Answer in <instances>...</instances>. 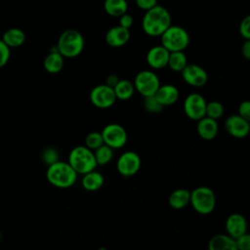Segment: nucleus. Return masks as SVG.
Segmentation results:
<instances>
[{"instance_id": "nucleus-27", "label": "nucleus", "mask_w": 250, "mask_h": 250, "mask_svg": "<svg viewBox=\"0 0 250 250\" xmlns=\"http://www.w3.org/2000/svg\"><path fill=\"white\" fill-rule=\"evenodd\" d=\"M97 165H106L113 158V148L105 144H103L99 147L93 150Z\"/></svg>"}, {"instance_id": "nucleus-14", "label": "nucleus", "mask_w": 250, "mask_h": 250, "mask_svg": "<svg viewBox=\"0 0 250 250\" xmlns=\"http://www.w3.org/2000/svg\"><path fill=\"white\" fill-rule=\"evenodd\" d=\"M170 52L162 45L151 47L146 53V62L153 69H161L167 66Z\"/></svg>"}, {"instance_id": "nucleus-33", "label": "nucleus", "mask_w": 250, "mask_h": 250, "mask_svg": "<svg viewBox=\"0 0 250 250\" xmlns=\"http://www.w3.org/2000/svg\"><path fill=\"white\" fill-rule=\"evenodd\" d=\"M236 250H249L250 249V235L245 232L235 239Z\"/></svg>"}, {"instance_id": "nucleus-24", "label": "nucleus", "mask_w": 250, "mask_h": 250, "mask_svg": "<svg viewBox=\"0 0 250 250\" xmlns=\"http://www.w3.org/2000/svg\"><path fill=\"white\" fill-rule=\"evenodd\" d=\"M116 100L127 101L131 99L135 93L134 84L128 79H119L113 87Z\"/></svg>"}, {"instance_id": "nucleus-23", "label": "nucleus", "mask_w": 250, "mask_h": 250, "mask_svg": "<svg viewBox=\"0 0 250 250\" xmlns=\"http://www.w3.org/2000/svg\"><path fill=\"white\" fill-rule=\"evenodd\" d=\"M190 191L187 188H178L171 192L168 198V203L173 209H183L189 204Z\"/></svg>"}, {"instance_id": "nucleus-36", "label": "nucleus", "mask_w": 250, "mask_h": 250, "mask_svg": "<svg viewBox=\"0 0 250 250\" xmlns=\"http://www.w3.org/2000/svg\"><path fill=\"white\" fill-rule=\"evenodd\" d=\"M118 18H119V25H121V26H123V27H125V28L130 29L131 26H132L133 23H134V19H133V17H132L130 14H128V13H125V14L121 15V16L118 17Z\"/></svg>"}, {"instance_id": "nucleus-29", "label": "nucleus", "mask_w": 250, "mask_h": 250, "mask_svg": "<svg viewBox=\"0 0 250 250\" xmlns=\"http://www.w3.org/2000/svg\"><path fill=\"white\" fill-rule=\"evenodd\" d=\"M103 144H104V140H103V136H102L101 132L93 131V132H90L85 137V145L84 146H86L88 148H90L92 150L96 149Z\"/></svg>"}, {"instance_id": "nucleus-20", "label": "nucleus", "mask_w": 250, "mask_h": 250, "mask_svg": "<svg viewBox=\"0 0 250 250\" xmlns=\"http://www.w3.org/2000/svg\"><path fill=\"white\" fill-rule=\"evenodd\" d=\"M209 250H236L235 240L230 235L216 234L208 242Z\"/></svg>"}, {"instance_id": "nucleus-21", "label": "nucleus", "mask_w": 250, "mask_h": 250, "mask_svg": "<svg viewBox=\"0 0 250 250\" xmlns=\"http://www.w3.org/2000/svg\"><path fill=\"white\" fill-rule=\"evenodd\" d=\"M10 49L11 48H18L21 46L25 41V34L24 32L18 27H11L7 29L1 39Z\"/></svg>"}, {"instance_id": "nucleus-34", "label": "nucleus", "mask_w": 250, "mask_h": 250, "mask_svg": "<svg viewBox=\"0 0 250 250\" xmlns=\"http://www.w3.org/2000/svg\"><path fill=\"white\" fill-rule=\"evenodd\" d=\"M10 48L0 39V68L7 64V62L10 60Z\"/></svg>"}, {"instance_id": "nucleus-2", "label": "nucleus", "mask_w": 250, "mask_h": 250, "mask_svg": "<svg viewBox=\"0 0 250 250\" xmlns=\"http://www.w3.org/2000/svg\"><path fill=\"white\" fill-rule=\"evenodd\" d=\"M77 173L65 161H56L48 165L46 178L48 182L58 188H68L72 187L77 180Z\"/></svg>"}, {"instance_id": "nucleus-30", "label": "nucleus", "mask_w": 250, "mask_h": 250, "mask_svg": "<svg viewBox=\"0 0 250 250\" xmlns=\"http://www.w3.org/2000/svg\"><path fill=\"white\" fill-rule=\"evenodd\" d=\"M144 107L146 111H148L150 113H158V112L162 111L164 106H162L159 104V102L155 99V97L153 95V96L144 98Z\"/></svg>"}, {"instance_id": "nucleus-26", "label": "nucleus", "mask_w": 250, "mask_h": 250, "mask_svg": "<svg viewBox=\"0 0 250 250\" xmlns=\"http://www.w3.org/2000/svg\"><path fill=\"white\" fill-rule=\"evenodd\" d=\"M188 64V59L184 51L170 52L167 66H169L175 72H181Z\"/></svg>"}, {"instance_id": "nucleus-6", "label": "nucleus", "mask_w": 250, "mask_h": 250, "mask_svg": "<svg viewBox=\"0 0 250 250\" xmlns=\"http://www.w3.org/2000/svg\"><path fill=\"white\" fill-rule=\"evenodd\" d=\"M161 45L169 52L184 51L189 44L188 32L180 25L171 24L161 35Z\"/></svg>"}, {"instance_id": "nucleus-3", "label": "nucleus", "mask_w": 250, "mask_h": 250, "mask_svg": "<svg viewBox=\"0 0 250 250\" xmlns=\"http://www.w3.org/2000/svg\"><path fill=\"white\" fill-rule=\"evenodd\" d=\"M85 41L80 31L69 28L62 31L58 39L57 48L63 58L78 57L84 49Z\"/></svg>"}, {"instance_id": "nucleus-32", "label": "nucleus", "mask_w": 250, "mask_h": 250, "mask_svg": "<svg viewBox=\"0 0 250 250\" xmlns=\"http://www.w3.org/2000/svg\"><path fill=\"white\" fill-rule=\"evenodd\" d=\"M239 34L245 39H250V16H246L239 23Z\"/></svg>"}, {"instance_id": "nucleus-1", "label": "nucleus", "mask_w": 250, "mask_h": 250, "mask_svg": "<svg viewBox=\"0 0 250 250\" xmlns=\"http://www.w3.org/2000/svg\"><path fill=\"white\" fill-rule=\"evenodd\" d=\"M171 24V14L166 8L158 4L146 11L142 20L144 32L151 37L160 36Z\"/></svg>"}, {"instance_id": "nucleus-28", "label": "nucleus", "mask_w": 250, "mask_h": 250, "mask_svg": "<svg viewBox=\"0 0 250 250\" xmlns=\"http://www.w3.org/2000/svg\"><path fill=\"white\" fill-rule=\"evenodd\" d=\"M224 105L218 101H212L206 103V109H205V116H208L212 119H219L224 114Z\"/></svg>"}, {"instance_id": "nucleus-9", "label": "nucleus", "mask_w": 250, "mask_h": 250, "mask_svg": "<svg viewBox=\"0 0 250 250\" xmlns=\"http://www.w3.org/2000/svg\"><path fill=\"white\" fill-rule=\"evenodd\" d=\"M90 102L99 108L111 107L116 102L113 88L106 84L95 86L90 92Z\"/></svg>"}, {"instance_id": "nucleus-17", "label": "nucleus", "mask_w": 250, "mask_h": 250, "mask_svg": "<svg viewBox=\"0 0 250 250\" xmlns=\"http://www.w3.org/2000/svg\"><path fill=\"white\" fill-rule=\"evenodd\" d=\"M155 99L162 106H169L174 104L180 97L179 89L172 84H164L158 87L154 94Z\"/></svg>"}, {"instance_id": "nucleus-19", "label": "nucleus", "mask_w": 250, "mask_h": 250, "mask_svg": "<svg viewBox=\"0 0 250 250\" xmlns=\"http://www.w3.org/2000/svg\"><path fill=\"white\" fill-rule=\"evenodd\" d=\"M104 176L96 170H92L86 174H83V178L81 180L82 188L88 191L99 190L104 186Z\"/></svg>"}, {"instance_id": "nucleus-40", "label": "nucleus", "mask_w": 250, "mask_h": 250, "mask_svg": "<svg viewBox=\"0 0 250 250\" xmlns=\"http://www.w3.org/2000/svg\"><path fill=\"white\" fill-rule=\"evenodd\" d=\"M0 239H1V232H0Z\"/></svg>"}, {"instance_id": "nucleus-12", "label": "nucleus", "mask_w": 250, "mask_h": 250, "mask_svg": "<svg viewBox=\"0 0 250 250\" xmlns=\"http://www.w3.org/2000/svg\"><path fill=\"white\" fill-rule=\"evenodd\" d=\"M181 74L184 81L191 87H202L208 81V74L206 70L195 63L188 62V64L181 71Z\"/></svg>"}, {"instance_id": "nucleus-22", "label": "nucleus", "mask_w": 250, "mask_h": 250, "mask_svg": "<svg viewBox=\"0 0 250 250\" xmlns=\"http://www.w3.org/2000/svg\"><path fill=\"white\" fill-rule=\"evenodd\" d=\"M64 58L56 51H50V53L45 57L43 65L47 72L55 74L60 72L64 64Z\"/></svg>"}, {"instance_id": "nucleus-38", "label": "nucleus", "mask_w": 250, "mask_h": 250, "mask_svg": "<svg viewBox=\"0 0 250 250\" xmlns=\"http://www.w3.org/2000/svg\"><path fill=\"white\" fill-rule=\"evenodd\" d=\"M241 54L245 60H250V39H245L241 46Z\"/></svg>"}, {"instance_id": "nucleus-4", "label": "nucleus", "mask_w": 250, "mask_h": 250, "mask_svg": "<svg viewBox=\"0 0 250 250\" xmlns=\"http://www.w3.org/2000/svg\"><path fill=\"white\" fill-rule=\"evenodd\" d=\"M67 162L74 171L80 175L95 170L98 166L93 150L86 146H77L73 147L69 152Z\"/></svg>"}, {"instance_id": "nucleus-18", "label": "nucleus", "mask_w": 250, "mask_h": 250, "mask_svg": "<svg viewBox=\"0 0 250 250\" xmlns=\"http://www.w3.org/2000/svg\"><path fill=\"white\" fill-rule=\"evenodd\" d=\"M196 130L199 137L206 141H211L218 135L219 126L217 120L212 119L208 116H203L197 120Z\"/></svg>"}, {"instance_id": "nucleus-8", "label": "nucleus", "mask_w": 250, "mask_h": 250, "mask_svg": "<svg viewBox=\"0 0 250 250\" xmlns=\"http://www.w3.org/2000/svg\"><path fill=\"white\" fill-rule=\"evenodd\" d=\"M104 144L113 149L123 147L127 143V132L125 128L117 123H109L102 130Z\"/></svg>"}, {"instance_id": "nucleus-31", "label": "nucleus", "mask_w": 250, "mask_h": 250, "mask_svg": "<svg viewBox=\"0 0 250 250\" xmlns=\"http://www.w3.org/2000/svg\"><path fill=\"white\" fill-rule=\"evenodd\" d=\"M42 160L47 165H50L59 160V153L55 147H46L42 152Z\"/></svg>"}, {"instance_id": "nucleus-10", "label": "nucleus", "mask_w": 250, "mask_h": 250, "mask_svg": "<svg viewBox=\"0 0 250 250\" xmlns=\"http://www.w3.org/2000/svg\"><path fill=\"white\" fill-rule=\"evenodd\" d=\"M206 100L198 93H190L184 101L183 108L185 114L191 120L197 121L205 116Z\"/></svg>"}, {"instance_id": "nucleus-13", "label": "nucleus", "mask_w": 250, "mask_h": 250, "mask_svg": "<svg viewBox=\"0 0 250 250\" xmlns=\"http://www.w3.org/2000/svg\"><path fill=\"white\" fill-rule=\"evenodd\" d=\"M225 128L227 132L237 139L245 138L250 131V120H247L239 114H232L228 116L225 121Z\"/></svg>"}, {"instance_id": "nucleus-16", "label": "nucleus", "mask_w": 250, "mask_h": 250, "mask_svg": "<svg viewBox=\"0 0 250 250\" xmlns=\"http://www.w3.org/2000/svg\"><path fill=\"white\" fill-rule=\"evenodd\" d=\"M226 230L232 238H236L247 232V222L243 215L239 213L230 214L226 220Z\"/></svg>"}, {"instance_id": "nucleus-39", "label": "nucleus", "mask_w": 250, "mask_h": 250, "mask_svg": "<svg viewBox=\"0 0 250 250\" xmlns=\"http://www.w3.org/2000/svg\"><path fill=\"white\" fill-rule=\"evenodd\" d=\"M119 81V77L117 74H114V73H111L109 74L107 77H106V81H105V84L110 86V87H114L115 84Z\"/></svg>"}, {"instance_id": "nucleus-37", "label": "nucleus", "mask_w": 250, "mask_h": 250, "mask_svg": "<svg viewBox=\"0 0 250 250\" xmlns=\"http://www.w3.org/2000/svg\"><path fill=\"white\" fill-rule=\"evenodd\" d=\"M135 3L139 9L147 11L157 5V0H135Z\"/></svg>"}, {"instance_id": "nucleus-15", "label": "nucleus", "mask_w": 250, "mask_h": 250, "mask_svg": "<svg viewBox=\"0 0 250 250\" xmlns=\"http://www.w3.org/2000/svg\"><path fill=\"white\" fill-rule=\"evenodd\" d=\"M130 29L121 25L110 27L105 33V42L108 46L119 48L124 46L130 39Z\"/></svg>"}, {"instance_id": "nucleus-5", "label": "nucleus", "mask_w": 250, "mask_h": 250, "mask_svg": "<svg viewBox=\"0 0 250 250\" xmlns=\"http://www.w3.org/2000/svg\"><path fill=\"white\" fill-rule=\"evenodd\" d=\"M189 204L196 213L200 215H209L215 209L216 195L208 187H197L190 191Z\"/></svg>"}, {"instance_id": "nucleus-11", "label": "nucleus", "mask_w": 250, "mask_h": 250, "mask_svg": "<svg viewBox=\"0 0 250 250\" xmlns=\"http://www.w3.org/2000/svg\"><path fill=\"white\" fill-rule=\"evenodd\" d=\"M142 165L140 155L132 150L123 152L117 159L116 168L120 175L123 177H132L136 175Z\"/></svg>"}, {"instance_id": "nucleus-25", "label": "nucleus", "mask_w": 250, "mask_h": 250, "mask_svg": "<svg viewBox=\"0 0 250 250\" xmlns=\"http://www.w3.org/2000/svg\"><path fill=\"white\" fill-rule=\"evenodd\" d=\"M104 9L107 15L118 18L127 13L128 2L127 0H104Z\"/></svg>"}, {"instance_id": "nucleus-7", "label": "nucleus", "mask_w": 250, "mask_h": 250, "mask_svg": "<svg viewBox=\"0 0 250 250\" xmlns=\"http://www.w3.org/2000/svg\"><path fill=\"white\" fill-rule=\"evenodd\" d=\"M135 91L144 98L153 96L160 86V80L157 74L152 70H141L134 79Z\"/></svg>"}, {"instance_id": "nucleus-35", "label": "nucleus", "mask_w": 250, "mask_h": 250, "mask_svg": "<svg viewBox=\"0 0 250 250\" xmlns=\"http://www.w3.org/2000/svg\"><path fill=\"white\" fill-rule=\"evenodd\" d=\"M238 114L243 118L250 120V102L243 101L238 105Z\"/></svg>"}]
</instances>
